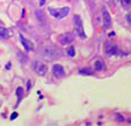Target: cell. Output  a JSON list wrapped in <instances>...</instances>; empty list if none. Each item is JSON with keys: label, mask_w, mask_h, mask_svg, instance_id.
<instances>
[{"label": "cell", "mask_w": 131, "mask_h": 126, "mask_svg": "<svg viewBox=\"0 0 131 126\" xmlns=\"http://www.w3.org/2000/svg\"><path fill=\"white\" fill-rule=\"evenodd\" d=\"M128 123H129V124H131V119H128Z\"/></svg>", "instance_id": "23"}, {"label": "cell", "mask_w": 131, "mask_h": 126, "mask_svg": "<svg viewBox=\"0 0 131 126\" xmlns=\"http://www.w3.org/2000/svg\"><path fill=\"white\" fill-rule=\"evenodd\" d=\"M34 70H35L40 76H43V75H45V72L48 71V67H46L44 63L36 61V62L34 63Z\"/></svg>", "instance_id": "5"}, {"label": "cell", "mask_w": 131, "mask_h": 126, "mask_svg": "<svg viewBox=\"0 0 131 126\" xmlns=\"http://www.w3.org/2000/svg\"><path fill=\"white\" fill-rule=\"evenodd\" d=\"M20 41H21L22 46L25 47L26 52H33V50H34V45L31 43V41L27 40L23 35H20Z\"/></svg>", "instance_id": "9"}, {"label": "cell", "mask_w": 131, "mask_h": 126, "mask_svg": "<svg viewBox=\"0 0 131 126\" xmlns=\"http://www.w3.org/2000/svg\"><path fill=\"white\" fill-rule=\"evenodd\" d=\"M9 68H10V64H9V63H8V64L6 65V69H9Z\"/></svg>", "instance_id": "22"}, {"label": "cell", "mask_w": 131, "mask_h": 126, "mask_svg": "<svg viewBox=\"0 0 131 126\" xmlns=\"http://www.w3.org/2000/svg\"><path fill=\"white\" fill-rule=\"evenodd\" d=\"M30 88H31V81H28L27 82V90L29 91L30 90Z\"/></svg>", "instance_id": "17"}, {"label": "cell", "mask_w": 131, "mask_h": 126, "mask_svg": "<svg viewBox=\"0 0 131 126\" xmlns=\"http://www.w3.org/2000/svg\"><path fill=\"white\" fill-rule=\"evenodd\" d=\"M94 68H95L96 71H102V70L105 69L103 62H101V61H96L95 64H94Z\"/></svg>", "instance_id": "11"}, {"label": "cell", "mask_w": 131, "mask_h": 126, "mask_svg": "<svg viewBox=\"0 0 131 126\" xmlns=\"http://www.w3.org/2000/svg\"><path fill=\"white\" fill-rule=\"evenodd\" d=\"M117 121H124V118H123V116H121V115H117Z\"/></svg>", "instance_id": "16"}, {"label": "cell", "mask_w": 131, "mask_h": 126, "mask_svg": "<svg viewBox=\"0 0 131 126\" xmlns=\"http://www.w3.org/2000/svg\"><path fill=\"white\" fill-rule=\"evenodd\" d=\"M52 74H53V76H55V77L60 78V77H63V76L65 75V70H64V68L61 67L60 64H53Z\"/></svg>", "instance_id": "8"}, {"label": "cell", "mask_w": 131, "mask_h": 126, "mask_svg": "<svg viewBox=\"0 0 131 126\" xmlns=\"http://www.w3.org/2000/svg\"><path fill=\"white\" fill-rule=\"evenodd\" d=\"M126 20H128V22L130 23V26H131V14H128V15H126Z\"/></svg>", "instance_id": "19"}, {"label": "cell", "mask_w": 131, "mask_h": 126, "mask_svg": "<svg viewBox=\"0 0 131 126\" xmlns=\"http://www.w3.org/2000/svg\"><path fill=\"white\" fill-rule=\"evenodd\" d=\"M45 1H46V0H40V5H41V6H44Z\"/></svg>", "instance_id": "20"}, {"label": "cell", "mask_w": 131, "mask_h": 126, "mask_svg": "<svg viewBox=\"0 0 131 126\" xmlns=\"http://www.w3.org/2000/svg\"><path fill=\"white\" fill-rule=\"evenodd\" d=\"M16 117H18V113H16V112L12 113V116H10V120H14V119H15Z\"/></svg>", "instance_id": "18"}, {"label": "cell", "mask_w": 131, "mask_h": 126, "mask_svg": "<svg viewBox=\"0 0 131 126\" xmlns=\"http://www.w3.org/2000/svg\"><path fill=\"white\" fill-rule=\"evenodd\" d=\"M102 18H103V28L108 29L111 25V18H110V14L108 13V11L106 8L102 9Z\"/></svg>", "instance_id": "7"}, {"label": "cell", "mask_w": 131, "mask_h": 126, "mask_svg": "<svg viewBox=\"0 0 131 126\" xmlns=\"http://www.w3.org/2000/svg\"><path fill=\"white\" fill-rule=\"evenodd\" d=\"M114 36H115V33H114V32L109 33V37H114Z\"/></svg>", "instance_id": "21"}, {"label": "cell", "mask_w": 131, "mask_h": 126, "mask_svg": "<svg viewBox=\"0 0 131 126\" xmlns=\"http://www.w3.org/2000/svg\"><path fill=\"white\" fill-rule=\"evenodd\" d=\"M105 52L107 56H113V55H116L118 53V49L115 45L110 43V42H107L105 46Z\"/></svg>", "instance_id": "6"}, {"label": "cell", "mask_w": 131, "mask_h": 126, "mask_svg": "<svg viewBox=\"0 0 131 126\" xmlns=\"http://www.w3.org/2000/svg\"><path fill=\"white\" fill-rule=\"evenodd\" d=\"M0 25H2V22H1V21H0Z\"/></svg>", "instance_id": "24"}, {"label": "cell", "mask_w": 131, "mask_h": 126, "mask_svg": "<svg viewBox=\"0 0 131 126\" xmlns=\"http://www.w3.org/2000/svg\"><path fill=\"white\" fill-rule=\"evenodd\" d=\"M16 95H18L19 102H20V100H21V98H22V96H23V89H22L21 86H19L18 89H16Z\"/></svg>", "instance_id": "15"}, {"label": "cell", "mask_w": 131, "mask_h": 126, "mask_svg": "<svg viewBox=\"0 0 131 126\" xmlns=\"http://www.w3.org/2000/svg\"><path fill=\"white\" fill-rule=\"evenodd\" d=\"M74 29H76V34H78L81 39H86V34L84 30V23H82V19L80 18V15H74Z\"/></svg>", "instance_id": "2"}, {"label": "cell", "mask_w": 131, "mask_h": 126, "mask_svg": "<svg viewBox=\"0 0 131 126\" xmlns=\"http://www.w3.org/2000/svg\"><path fill=\"white\" fill-rule=\"evenodd\" d=\"M67 55H69L70 57H73V56L76 55V49H74V47H73V46H71L70 48L67 49Z\"/></svg>", "instance_id": "13"}, {"label": "cell", "mask_w": 131, "mask_h": 126, "mask_svg": "<svg viewBox=\"0 0 131 126\" xmlns=\"http://www.w3.org/2000/svg\"><path fill=\"white\" fill-rule=\"evenodd\" d=\"M42 56L48 58V60H55V58L59 57L60 54H59V50L57 48H55L52 46H48L42 50Z\"/></svg>", "instance_id": "1"}, {"label": "cell", "mask_w": 131, "mask_h": 126, "mask_svg": "<svg viewBox=\"0 0 131 126\" xmlns=\"http://www.w3.org/2000/svg\"><path fill=\"white\" fill-rule=\"evenodd\" d=\"M13 35V32L10 29H7V28L0 27V39H8Z\"/></svg>", "instance_id": "10"}, {"label": "cell", "mask_w": 131, "mask_h": 126, "mask_svg": "<svg viewBox=\"0 0 131 126\" xmlns=\"http://www.w3.org/2000/svg\"><path fill=\"white\" fill-rule=\"evenodd\" d=\"M79 74H81V75H93V71H92V69L86 68V69H80Z\"/></svg>", "instance_id": "12"}, {"label": "cell", "mask_w": 131, "mask_h": 126, "mask_svg": "<svg viewBox=\"0 0 131 126\" xmlns=\"http://www.w3.org/2000/svg\"><path fill=\"white\" fill-rule=\"evenodd\" d=\"M73 40H74V36H73L72 33H65V34H61V35L58 37V42L63 46L72 43Z\"/></svg>", "instance_id": "4"}, {"label": "cell", "mask_w": 131, "mask_h": 126, "mask_svg": "<svg viewBox=\"0 0 131 126\" xmlns=\"http://www.w3.org/2000/svg\"><path fill=\"white\" fill-rule=\"evenodd\" d=\"M50 14L56 19H63L67 17V14L70 13V8L69 7H63V8H49Z\"/></svg>", "instance_id": "3"}, {"label": "cell", "mask_w": 131, "mask_h": 126, "mask_svg": "<svg viewBox=\"0 0 131 126\" xmlns=\"http://www.w3.org/2000/svg\"><path fill=\"white\" fill-rule=\"evenodd\" d=\"M121 4H122L123 7H125V8L131 7V0H121Z\"/></svg>", "instance_id": "14"}]
</instances>
